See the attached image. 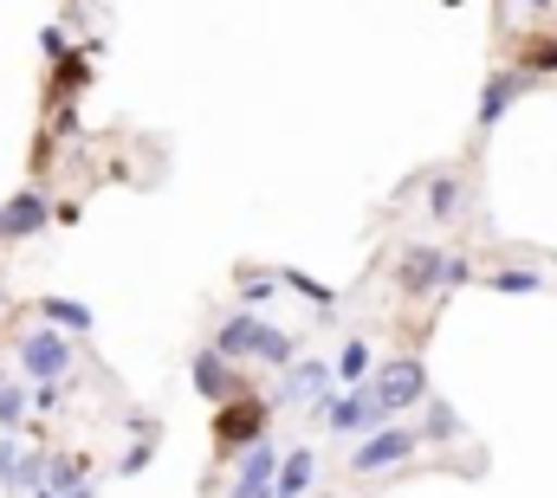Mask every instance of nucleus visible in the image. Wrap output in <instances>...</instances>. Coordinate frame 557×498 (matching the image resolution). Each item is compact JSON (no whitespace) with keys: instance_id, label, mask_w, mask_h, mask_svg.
Masks as SVG:
<instances>
[{"instance_id":"f257e3e1","label":"nucleus","mask_w":557,"mask_h":498,"mask_svg":"<svg viewBox=\"0 0 557 498\" xmlns=\"http://www.w3.org/2000/svg\"><path fill=\"white\" fill-rule=\"evenodd\" d=\"M208 344H214L221 357L247 363V370H292V363H298V337H292L285 324L253 318V311H234V318H221V331H214Z\"/></svg>"},{"instance_id":"f03ea898","label":"nucleus","mask_w":557,"mask_h":498,"mask_svg":"<svg viewBox=\"0 0 557 498\" xmlns=\"http://www.w3.org/2000/svg\"><path fill=\"white\" fill-rule=\"evenodd\" d=\"M267 427H273V395H260V388H247V395H234V401H221L214 408V453H247V447H260L267 440Z\"/></svg>"},{"instance_id":"7ed1b4c3","label":"nucleus","mask_w":557,"mask_h":498,"mask_svg":"<svg viewBox=\"0 0 557 498\" xmlns=\"http://www.w3.org/2000/svg\"><path fill=\"white\" fill-rule=\"evenodd\" d=\"M421 447V427H396V421H383L376 434H363L357 447H350V480H370V473H389V466H409Z\"/></svg>"},{"instance_id":"20e7f679","label":"nucleus","mask_w":557,"mask_h":498,"mask_svg":"<svg viewBox=\"0 0 557 498\" xmlns=\"http://www.w3.org/2000/svg\"><path fill=\"white\" fill-rule=\"evenodd\" d=\"M370 395L383 401V414H389V421H396V414H409V408H421V401H428V363H421V357H389V363H376Z\"/></svg>"},{"instance_id":"39448f33","label":"nucleus","mask_w":557,"mask_h":498,"mask_svg":"<svg viewBox=\"0 0 557 498\" xmlns=\"http://www.w3.org/2000/svg\"><path fill=\"white\" fill-rule=\"evenodd\" d=\"M13 357H20V375H26V382H65V375H72V344H65V331L46 324V318L20 337Z\"/></svg>"},{"instance_id":"423d86ee","label":"nucleus","mask_w":557,"mask_h":498,"mask_svg":"<svg viewBox=\"0 0 557 498\" xmlns=\"http://www.w3.org/2000/svg\"><path fill=\"white\" fill-rule=\"evenodd\" d=\"M188 382H195V395L208 401V408H221V401H234V395H247L253 388V370L247 363H234V357H221L214 344L188 363Z\"/></svg>"},{"instance_id":"0eeeda50","label":"nucleus","mask_w":557,"mask_h":498,"mask_svg":"<svg viewBox=\"0 0 557 498\" xmlns=\"http://www.w3.org/2000/svg\"><path fill=\"white\" fill-rule=\"evenodd\" d=\"M383 421H389V414H383V401L370 395V382H363V388H337L331 408H324V427L344 434V440H363V434H376Z\"/></svg>"},{"instance_id":"6e6552de","label":"nucleus","mask_w":557,"mask_h":498,"mask_svg":"<svg viewBox=\"0 0 557 498\" xmlns=\"http://www.w3.org/2000/svg\"><path fill=\"white\" fill-rule=\"evenodd\" d=\"M331 395H337V370H331V363H318V357H305V363H292V370H285V382H278L273 401H305V408L324 421Z\"/></svg>"},{"instance_id":"1a4fd4ad","label":"nucleus","mask_w":557,"mask_h":498,"mask_svg":"<svg viewBox=\"0 0 557 498\" xmlns=\"http://www.w3.org/2000/svg\"><path fill=\"white\" fill-rule=\"evenodd\" d=\"M532 85H539V78H525L519 65H499V72H486V85H480V117H473V124H480V129L506 124V111H512V104H519Z\"/></svg>"},{"instance_id":"9d476101","label":"nucleus","mask_w":557,"mask_h":498,"mask_svg":"<svg viewBox=\"0 0 557 498\" xmlns=\"http://www.w3.org/2000/svg\"><path fill=\"white\" fill-rule=\"evenodd\" d=\"M52 227V201L39 188H20L13 201H0V240H33Z\"/></svg>"},{"instance_id":"9b49d317","label":"nucleus","mask_w":557,"mask_h":498,"mask_svg":"<svg viewBox=\"0 0 557 498\" xmlns=\"http://www.w3.org/2000/svg\"><path fill=\"white\" fill-rule=\"evenodd\" d=\"M91 85H98L91 46H72V52H59V59H52V72H46V98H52V104L78 98V91H91Z\"/></svg>"},{"instance_id":"f8f14e48","label":"nucleus","mask_w":557,"mask_h":498,"mask_svg":"<svg viewBox=\"0 0 557 498\" xmlns=\"http://www.w3.org/2000/svg\"><path fill=\"white\" fill-rule=\"evenodd\" d=\"M441 272H447V252L441 247H403V259H396V285L409 298H428L441 285Z\"/></svg>"},{"instance_id":"ddd939ff","label":"nucleus","mask_w":557,"mask_h":498,"mask_svg":"<svg viewBox=\"0 0 557 498\" xmlns=\"http://www.w3.org/2000/svg\"><path fill=\"white\" fill-rule=\"evenodd\" d=\"M273 480H278V453H273V440H260V447L240 453V473H234V493L227 498H273Z\"/></svg>"},{"instance_id":"4468645a","label":"nucleus","mask_w":557,"mask_h":498,"mask_svg":"<svg viewBox=\"0 0 557 498\" xmlns=\"http://www.w3.org/2000/svg\"><path fill=\"white\" fill-rule=\"evenodd\" d=\"M460 208H467V182H460V169H434V175H428V221H434V227H454Z\"/></svg>"},{"instance_id":"2eb2a0df","label":"nucleus","mask_w":557,"mask_h":498,"mask_svg":"<svg viewBox=\"0 0 557 498\" xmlns=\"http://www.w3.org/2000/svg\"><path fill=\"white\" fill-rule=\"evenodd\" d=\"M33 311H39L46 324H59L65 337H85V331H98V311H91L85 298H59V291H46V298H39Z\"/></svg>"},{"instance_id":"dca6fc26","label":"nucleus","mask_w":557,"mask_h":498,"mask_svg":"<svg viewBox=\"0 0 557 498\" xmlns=\"http://www.w3.org/2000/svg\"><path fill=\"white\" fill-rule=\"evenodd\" d=\"M311 486H318V453H311V447H292V453L278 460L273 498H305Z\"/></svg>"},{"instance_id":"f3484780","label":"nucleus","mask_w":557,"mask_h":498,"mask_svg":"<svg viewBox=\"0 0 557 498\" xmlns=\"http://www.w3.org/2000/svg\"><path fill=\"white\" fill-rule=\"evenodd\" d=\"M512 65H519L525 78H557V33H525V39L512 46Z\"/></svg>"},{"instance_id":"a211bd4d","label":"nucleus","mask_w":557,"mask_h":498,"mask_svg":"<svg viewBox=\"0 0 557 498\" xmlns=\"http://www.w3.org/2000/svg\"><path fill=\"white\" fill-rule=\"evenodd\" d=\"M331 370H337V388H363V382L376 375V350H370L363 337H350V344L337 350V363H331Z\"/></svg>"},{"instance_id":"6ab92c4d","label":"nucleus","mask_w":557,"mask_h":498,"mask_svg":"<svg viewBox=\"0 0 557 498\" xmlns=\"http://www.w3.org/2000/svg\"><path fill=\"white\" fill-rule=\"evenodd\" d=\"M486 291H499V298H532V291H545V272H532V265H499V272H486Z\"/></svg>"},{"instance_id":"aec40b11","label":"nucleus","mask_w":557,"mask_h":498,"mask_svg":"<svg viewBox=\"0 0 557 498\" xmlns=\"http://www.w3.org/2000/svg\"><path fill=\"white\" fill-rule=\"evenodd\" d=\"M421 408H428V421H421V440H434V447H447V440H460V434H467V427H460V414H454V408H447L441 395H428Z\"/></svg>"},{"instance_id":"412c9836","label":"nucleus","mask_w":557,"mask_h":498,"mask_svg":"<svg viewBox=\"0 0 557 498\" xmlns=\"http://www.w3.org/2000/svg\"><path fill=\"white\" fill-rule=\"evenodd\" d=\"M26 401H33V388L13 382V375H0V434H20L26 427Z\"/></svg>"},{"instance_id":"4be33fe9","label":"nucleus","mask_w":557,"mask_h":498,"mask_svg":"<svg viewBox=\"0 0 557 498\" xmlns=\"http://www.w3.org/2000/svg\"><path fill=\"white\" fill-rule=\"evenodd\" d=\"M234 291H240V304H247V311H260V304H273L285 285H278V272H253V265H247V272L234 278Z\"/></svg>"},{"instance_id":"5701e85b","label":"nucleus","mask_w":557,"mask_h":498,"mask_svg":"<svg viewBox=\"0 0 557 498\" xmlns=\"http://www.w3.org/2000/svg\"><path fill=\"white\" fill-rule=\"evenodd\" d=\"M278 285H285V291H298V298H311V304H324V311L337 304V291H331V285H318V278H305V272H292V265L278 272Z\"/></svg>"},{"instance_id":"b1692460","label":"nucleus","mask_w":557,"mask_h":498,"mask_svg":"<svg viewBox=\"0 0 557 498\" xmlns=\"http://www.w3.org/2000/svg\"><path fill=\"white\" fill-rule=\"evenodd\" d=\"M460 285H473V259H460V252H447V272H441V291H460Z\"/></svg>"},{"instance_id":"393cba45","label":"nucleus","mask_w":557,"mask_h":498,"mask_svg":"<svg viewBox=\"0 0 557 498\" xmlns=\"http://www.w3.org/2000/svg\"><path fill=\"white\" fill-rule=\"evenodd\" d=\"M52 136H78V98L52 104Z\"/></svg>"},{"instance_id":"a878e982","label":"nucleus","mask_w":557,"mask_h":498,"mask_svg":"<svg viewBox=\"0 0 557 498\" xmlns=\"http://www.w3.org/2000/svg\"><path fill=\"white\" fill-rule=\"evenodd\" d=\"M39 52H46V59L72 52V33H65V26H39Z\"/></svg>"},{"instance_id":"bb28decb","label":"nucleus","mask_w":557,"mask_h":498,"mask_svg":"<svg viewBox=\"0 0 557 498\" xmlns=\"http://www.w3.org/2000/svg\"><path fill=\"white\" fill-rule=\"evenodd\" d=\"M557 0H499V13H552Z\"/></svg>"},{"instance_id":"cd10ccee","label":"nucleus","mask_w":557,"mask_h":498,"mask_svg":"<svg viewBox=\"0 0 557 498\" xmlns=\"http://www.w3.org/2000/svg\"><path fill=\"white\" fill-rule=\"evenodd\" d=\"M78 214H85L78 201H59V208H52V227H78Z\"/></svg>"}]
</instances>
